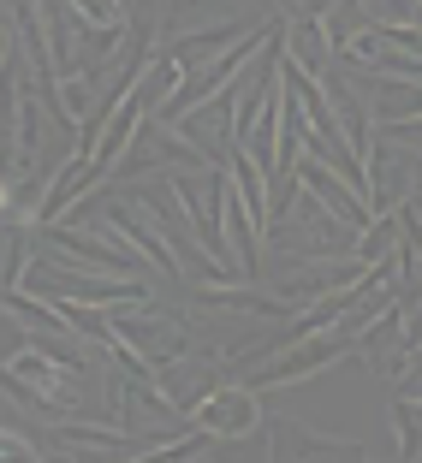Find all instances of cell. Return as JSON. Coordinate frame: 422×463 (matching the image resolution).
<instances>
[{"instance_id":"3","label":"cell","mask_w":422,"mask_h":463,"mask_svg":"<svg viewBox=\"0 0 422 463\" xmlns=\"http://www.w3.org/2000/svg\"><path fill=\"white\" fill-rule=\"evenodd\" d=\"M357 339L345 327H321V333H303V339H292L286 351L273 356V363H262L256 374H250V386L256 392H268V386H292V381H315L321 368H333L340 356H351Z\"/></svg>"},{"instance_id":"8","label":"cell","mask_w":422,"mask_h":463,"mask_svg":"<svg viewBox=\"0 0 422 463\" xmlns=\"http://www.w3.org/2000/svg\"><path fill=\"white\" fill-rule=\"evenodd\" d=\"M268 458H363V446H351V439H321V434L292 428V422H268Z\"/></svg>"},{"instance_id":"4","label":"cell","mask_w":422,"mask_h":463,"mask_svg":"<svg viewBox=\"0 0 422 463\" xmlns=\"http://www.w3.org/2000/svg\"><path fill=\"white\" fill-rule=\"evenodd\" d=\"M120 339L131 345L143 363H155V368H173V363H185L191 356V327L178 321V315H167V309H149V303H131V309H120Z\"/></svg>"},{"instance_id":"6","label":"cell","mask_w":422,"mask_h":463,"mask_svg":"<svg viewBox=\"0 0 422 463\" xmlns=\"http://www.w3.org/2000/svg\"><path fill=\"white\" fill-rule=\"evenodd\" d=\"M327 60H333V30L321 13H292L286 18V66H303L315 78H327Z\"/></svg>"},{"instance_id":"16","label":"cell","mask_w":422,"mask_h":463,"mask_svg":"<svg viewBox=\"0 0 422 463\" xmlns=\"http://www.w3.org/2000/svg\"><path fill=\"white\" fill-rule=\"evenodd\" d=\"M417 191H422V166H417Z\"/></svg>"},{"instance_id":"7","label":"cell","mask_w":422,"mask_h":463,"mask_svg":"<svg viewBox=\"0 0 422 463\" xmlns=\"http://www.w3.org/2000/svg\"><path fill=\"white\" fill-rule=\"evenodd\" d=\"M262 24H245V18H232V24H215V30H191V36H173L167 42V54L173 60H185V71H197V66H215L226 48H238L245 36H256Z\"/></svg>"},{"instance_id":"10","label":"cell","mask_w":422,"mask_h":463,"mask_svg":"<svg viewBox=\"0 0 422 463\" xmlns=\"http://www.w3.org/2000/svg\"><path fill=\"white\" fill-rule=\"evenodd\" d=\"M30 250H36V226H24V220L0 226V291H13V286H18V273H24Z\"/></svg>"},{"instance_id":"1","label":"cell","mask_w":422,"mask_h":463,"mask_svg":"<svg viewBox=\"0 0 422 463\" xmlns=\"http://www.w3.org/2000/svg\"><path fill=\"white\" fill-rule=\"evenodd\" d=\"M83 374L90 368L66 363V356H54L48 345H18L6 363H0V386L18 398V404L42 410V416H78L83 410Z\"/></svg>"},{"instance_id":"2","label":"cell","mask_w":422,"mask_h":463,"mask_svg":"<svg viewBox=\"0 0 422 463\" xmlns=\"http://www.w3.org/2000/svg\"><path fill=\"white\" fill-rule=\"evenodd\" d=\"M30 291L36 298H78V303H101V309H131V303H149L143 279H125V273H101L83 268V261H36L30 268Z\"/></svg>"},{"instance_id":"5","label":"cell","mask_w":422,"mask_h":463,"mask_svg":"<svg viewBox=\"0 0 422 463\" xmlns=\"http://www.w3.org/2000/svg\"><path fill=\"white\" fill-rule=\"evenodd\" d=\"M197 428H203L208 439H250V434H262V404H256V386H226V381H215L203 398H197L191 410H185Z\"/></svg>"},{"instance_id":"9","label":"cell","mask_w":422,"mask_h":463,"mask_svg":"<svg viewBox=\"0 0 422 463\" xmlns=\"http://www.w3.org/2000/svg\"><path fill=\"white\" fill-rule=\"evenodd\" d=\"M197 291V303H208V309H238V315H292L298 303H286V298H256V291H232V286H191Z\"/></svg>"},{"instance_id":"13","label":"cell","mask_w":422,"mask_h":463,"mask_svg":"<svg viewBox=\"0 0 422 463\" xmlns=\"http://www.w3.org/2000/svg\"><path fill=\"white\" fill-rule=\"evenodd\" d=\"M393 386H398V392H417V398H422V345H410V356H405V368L393 374Z\"/></svg>"},{"instance_id":"12","label":"cell","mask_w":422,"mask_h":463,"mask_svg":"<svg viewBox=\"0 0 422 463\" xmlns=\"http://www.w3.org/2000/svg\"><path fill=\"white\" fill-rule=\"evenodd\" d=\"M66 6L83 18V24H96V30H125V24H131L125 0H66Z\"/></svg>"},{"instance_id":"15","label":"cell","mask_w":422,"mask_h":463,"mask_svg":"<svg viewBox=\"0 0 422 463\" xmlns=\"http://www.w3.org/2000/svg\"><path fill=\"white\" fill-rule=\"evenodd\" d=\"M405 327H410V345H422V303H417V309L405 315Z\"/></svg>"},{"instance_id":"14","label":"cell","mask_w":422,"mask_h":463,"mask_svg":"<svg viewBox=\"0 0 422 463\" xmlns=\"http://www.w3.org/2000/svg\"><path fill=\"white\" fill-rule=\"evenodd\" d=\"M13 208H18V178L0 173V214H13Z\"/></svg>"},{"instance_id":"11","label":"cell","mask_w":422,"mask_h":463,"mask_svg":"<svg viewBox=\"0 0 422 463\" xmlns=\"http://www.w3.org/2000/svg\"><path fill=\"white\" fill-rule=\"evenodd\" d=\"M393 428H398V458H422V398L393 392Z\"/></svg>"}]
</instances>
